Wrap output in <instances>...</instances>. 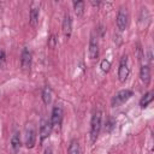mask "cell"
Listing matches in <instances>:
<instances>
[{
    "mask_svg": "<svg viewBox=\"0 0 154 154\" xmlns=\"http://www.w3.org/2000/svg\"><path fill=\"white\" fill-rule=\"evenodd\" d=\"M101 120H102V113L101 111H95L91 116L90 120V138L91 142H95L96 138L99 137L100 130H101Z\"/></svg>",
    "mask_w": 154,
    "mask_h": 154,
    "instance_id": "1",
    "label": "cell"
},
{
    "mask_svg": "<svg viewBox=\"0 0 154 154\" xmlns=\"http://www.w3.org/2000/svg\"><path fill=\"white\" fill-rule=\"evenodd\" d=\"M129 75H130L129 59H128V55H123V57L120 58L119 69H118V79H119V82H122V83L126 82Z\"/></svg>",
    "mask_w": 154,
    "mask_h": 154,
    "instance_id": "2",
    "label": "cell"
},
{
    "mask_svg": "<svg viewBox=\"0 0 154 154\" xmlns=\"http://www.w3.org/2000/svg\"><path fill=\"white\" fill-rule=\"evenodd\" d=\"M36 142V131L31 124H26L24 129V144L26 148H34Z\"/></svg>",
    "mask_w": 154,
    "mask_h": 154,
    "instance_id": "3",
    "label": "cell"
},
{
    "mask_svg": "<svg viewBox=\"0 0 154 154\" xmlns=\"http://www.w3.org/2000/svg\"><path fill=\"white\" fill-rule=\"evenodd\" d=\"M131 96H132V91H131V90H129V89L120 90V91H118V93L112 97L111 103H112L113 107H118V106L125 103Z\"/></svg>",
    "mask_w": 154,
    "mask_h": 154,
    "instance_id": "4",
    "label": "cell"
},
{
    "mask_svg": "<svg viewBox=\"0 0 154 154\" xmlns=\"http://www.w3.org/2000/svg\"><path fill=\"white\" fill-rule=\"evenodd\" d=\"M128 19H129V14H128V11L126 8L122 7L119 11H118V14H117V28L119 31H124L128 26Z\"/></svg>",
    "mask_w": 154,
    "mask_h": 154,
    "instance_id": "5",
    "label": "cell"
},
{
    "mask_svg": "<svg viewBox=\"0 0 154 154\" xmlns=\"http://www.w3.org/2000/svg\"><path fill=\"white\" fill-rule=\"evenodd\" d=\"M63 119V107L61 105H55L52 109V116H51V124L52 128H57L61 124Z\"/></svg>",
    "mask_w": 154,
    "mask_h": 154,
    "instance_id": "6",
    "label": "cell"
},
{
    "mask_svg": "<svg viewBox=\"0 0 154 154\" xmlns=\"http://www.w3.org/2000/svg\"><path fill=\"white\" fill-rule=\"evenodd\" d=\"M52 124L51 120H42L41 125H40V132H38V137H40V143L42 144L45 142L46 138L49 137L51 131H52Z\"/></svg>",
    "mask_w": 154,
    "mask_h": 154,
    "instance_id": "7",
    "label": "cell"
},
{
    "mask_svg": "<svg viewBox=\"0 0 154 154\" xmlns=\"http://www.w3.org/2000/svg\"><path fill=\"white\" fill-rule=\"evenodd\" d=\"M38 17H40V4L32 2L30 6V16H29V23L32 28H35L37 25Z\"/></svg>",
    "mask_w": 154,
    "mask_h": 154,
    "instance_id": "8",
    "label": "cell"
},
{
    "mask_svg": "<svg viewBox=\"0 0 154 154\" xmlns=\"http://www.w3.org/2000/svg\"><path fill=\"white\" fill-rule=\"evenodd\" d=\"M97 57H99V41H97V36L93 34L89 41V58L94 60Z\"/></svg>",
    "mask_w": 154,
    "mask_h": 154,
    "instance_id": "9",
    "label": "cell"
},
{
    "mask_svg": "<svg viewBox=\"0 0 154 154\" xmlns=\"http://www.w3.org/2000/svg\"><path fill=\"white\" fill-rule=\"evenodd\" d=\"M31 52L28 49V48H24L22 51V54H20V66L23 70H29L30 66H31Z\"/></svg>",
    "mask_w": 154,
    "mask_h": 154,
    "instance_id": "10",
    "label": "cell"
},
{
    "mask_svg": "<svg viewBox=\"0 0 154 154\" xmlns=\"http://www.w3.org/2000/svg\"><path fill=\"white\" fill-rule=\"evenodd\" d=\"M63 34L66 38H70L71 34H72V18L69 13H66L64 16V20H63Z\"/></svg>",
    "mask_w": 154,
    "mask_h": 154,
    "instance_id": "11",
    "label": "cell"
},
{
    "mask_svg": "<svg viewBox=\"0 0 154 154\" xmlns=\"http://www.w3.org/2000/svg\"><path fill=\"white\" fill-rule=\"evenodd\" d=\"M20 146H22V141H20V134L19 132H14L10 140V148H11V152L13 154H17L20 149Z\"/></svg>",
    "mask_w": 154,
    "mask_h": 154,
    "instance_id": "12",
    "label": "cell"
},
{
    "mask_svg": "<svg viewBox=\"0 0 154 154\" xmlns=\"http://www.w3.org/2000/svg\"><path fill=\"white\" fill-rule=\"evenodd\" d=\"M140 78L144 85H148L150 82V69L148 65H142L140 69Z\"/></svg>",
    "mask_w": 154,
    "mask_h": 154,
    "instance_id": "13",
    "label": "cell"
},
{
    "mask_svg": "<svg viewBox=\"0 0 154 154\" xmlns=\"http://www.w3.org/2000/svg\"><path fill=\"white\" fill-rule=\"evenodd\" d=\"M152 101H153V91H148V93L144 94V95L142 96V99L140 100V106H141V108H146Z\"/></svg>",
    "mask_w": 154,
    "mask_h": 154,
    "instance_id": "14",
    "label": "cell"
},
{
    "mask_svg": "<svg viewBox=\"0 0 154 154\" xmlns=\"http://www.w3.org/2000/svg\"><path fill=\"white\" fill-rule=\"evenodd\" d=\"M79 143L77 140H72L69 144V149H67V154H79Z\"/></svg>",
    "mask_w": 154,
    "mask_h": 154,
    "instance_id": "15",
    "label": "cell"
},
{
    "mask_svg": "<svg viewBox=\"0 0 154 154\" xmlns=\"http://www.w3.org/2000/svg\"><path fill=\"white\" fill-rule=\"evenodd\" d=\"M42 100L45 102V105H49L52 101V90L49 87H45L42 90Z\"/></svg>",
    "mask_w": 154,
    "mask_h": 154,
    "instance_id": "16",
    "label": "cell"
},
{
    "mask_svg": "<svg viewBox=\"0 0 154 154\" xmlns=\"http://www.w3.org/2000/svg\"><path fill=\"white\" fill-rule=\"evenodd\" d=\"M73 10L77 17H82V14L84 13V1H75Z\"/></svg>",
    "mask_w": 154,
    "mask_h": 154,
    "instance_id": "17",
    "label": "cell"
},
{
    "mask_svg": "<svg viewBox=\"0 0 154 154\" xmlns=\"http://www.w3.org/2000/svg\"><path fill=\"white\" fill-rule=\"evenodd\" d=\"M100 67H101V70H102L103 72H108V70H109V67H111V61L107 60V59H103V60L101 61V64H100Z\"/></svg>",
    "mask_w": 154,
    "mask_h": 154,
    "instance_id": "18",
    "label": "cell"
},
{
    "mask_svg": "<svg viewBox=\"0 0 154 154\" xmlns=\"http://www.w3.org/2000/svg\"><path fill=\"white\" fill-rule=\"evenodd\" d=\"M57 42H58V40H57V37H55V35L54 34H52L49 37H48V47L49 48H55V46H57Z\"/></svg>",
    "mask_w": 154,
    "mask_h": 154,
    "instance_id": "19",
    "label": "cell"
},
{
    "mask_svg": "<svg viewBox=\"0 0 154 154\" xmlns=\"http://www.w3.org/2000/svg\"><path fill=\"white\" fill-rule=\"evenodd\" d=\"M4 63H5V52L4 51H0V69L2 67Z\"/></svg>",
    "mask_w": 154,
    "mask_h": 154,
    "instance_id": "20",
    "label": "cell"
},
{
    "mask_svg": "<svg viewBox=\"0 0 154 154\" xmlns=\"http://www.w3.org/2000/svg\"><path fill=\"white\" fill-rule=\"evenodd\" d=\"M45 154H53V152H52L51 148H47V149L45 150Z\"/></svg>",
    "mask_w": 154,
    "mask_h": 154,
    "instance_id": "21",
    "label": "cell"
}]
</instances>
